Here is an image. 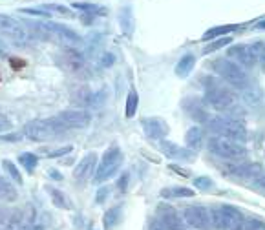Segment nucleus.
<instances>
[{
	"mask_svg": "<svg viewBox=\"0 0 265 230\" xmlns=\"http://www.w3.org/2000/svg\"><path fill=\"white\" fill-rule=\"evenodd\" d=\"M185 221L189 223L192 229L197 230H212L214 225H212V215L211 210L205 207H199V205H192V207L185 208Z\"/></svg>",
	"mask_w": 265,
	"mask_h": 230,
	"instance_id": "nucleus-8",
	"label": "nucleus"
},
{
	"mask_svg": "<svg viewBox=\"0 0 265 230\" xmlns=\"http://www.w3.org/2000/svg\"><path fill=\"white\" fill-rule=\"evenodd\" d=\"M238 26H218V28H212V30L205 31L203 33V40H211V38L216 37H223L225 33H230L232 30H236Z\"/></svg>",
	"mask_w": 265,
	"mask_h": 230,
	"instance_id": "nucleus-28",
	"label": "nucleus"
},
{
	"mask_svg": "<svg viewBox=\"0 0 265 230\" xmlns=\"http://www.w3.org/2000/svg\"><path fill=\"white\" fill-rule=\"evenodd\" d=\"M101 62H103V66H112V64H114L115 62V55L114 53H105V55H103V59H101Z\"/></svg>",
	"mask_w": 265,
	"mask_h": 230,
	"instance_id": "nucleus-44",
	"label": "nucleus"
},
{
	"mask_svg": "<svg viewBox=\"0 0 265 230\" xmlns=\"http://www.w3.org/2000/svg\"><path fill=\"white\" fill-rule=\"evenodd\" d=\"M20 13H26V15H31V17H50V13H42V11H38V9H20Z\"/></svg>",
	"mask_w": 265,
	"mask_h": 230,
	"instance_id": "nucleus-45",
	"label": "nucleus"
},
{
	"mask_svg": "<svg viewBox=\"0 0 265 230\" xmlns=\"http://www.w3.org/2000/svg\"><path fill=\"white\" fill-rule=\"evenodd\" d=\"M0 201H8V203L17 201V188L6 177H0Z\"/></svg>",
	"mask_w": 265,
	"mask_h": 230,
	"instance_id": "nucleus-22",
	"label": "nucleus"
},
{
	"mask_svg": "<svg viewBox=\"0 0 265 230\" xmlns=\"http://www.w3.org/2000/svg\"><path fill=\"white\" fill-rule=\"evenodd\" d=\"M42 9L44 11H55V13H61V15H70V9L66 6H61V4H44Z\"/></svg>",
	"mask_w": 265,
	"mask_h": 230,
	"instance_id": "nucleus-37",
	"label": "nucleus"
},
{
	"mask_svg": "<svg viewBox=\"0 0 265 230\" xmlns=\"http://www.w3.org/2000/svg\"><path fill=\"white\" fill-rule=\"evenodd\" d=\"M119 215H121V208H110L108 212L105 214V219H103V225H105V229H112L115 223L119 221Z\"/></svg>",
	"mask_w": 265,
	"mask_h": 230,
	"instance_id": "nucleus-30",
	"label": "nucleus"
},
{
	"mask_svg": "<svg viewBox=\"0 0 265 230\" xmlns=\"http://www.w3.org/2000/svg\"><path fill=\"white\" fill-rule=\"evenodd\" d=\"M123 152L121 148L117 146V144H112L110 148L105 152V156H103V161H101V166L97 168L95 172V176H93V181L101 185V183H105L106 179L114 177L117 170L121 168L123 164Z\"/></svg>",
	"mask_w": 265,
	"mask_h": 230,
	"instance_id": "nucleus-7",
	"label": "nucleus"
},
{
	"mask_svg": "<svg viewBox=\"0 0 265 230\" xmlns=\"http://www.w3.org/2000/svg\"><path fill=\"white\" fill-rule=\"evenodd\" d=\"M71 152V146H64V148H59V150H53V152H50V156L52 159H55V157H62L66 156V154H70Z\"/></svg>",
	"mask_w": 265,
	"mask_h": 230,
	"instance_id": "nucleus-43",
	"label": "nucleus"
},
{
	"mask_svg": "<svg viewBox=\"0 0 265 230\" xmlns=\"http://www.w3.org/2000/svg\"><path fill=\"white\" fill-rule=\"evenodd\" d=\"M119 24H121L124 35H130V33H132V30H134V18H132V9H130V6H124V8L119 11Z\"/></svg>",
	"mask_w": 265,
	"mask_h": 230,
	"instance_id": "nucleus-25",
	"label": "nucleus"
},
{
	"mask_svg": "<svg viewBox=\"0 0 265 230\" xmlns=\"http://www.w3.org/2000/svg\"><path fill=\"white\" fill-rule=\"evenodd\" d=\"M108 194H110V188H108L106 185L101 186V188L97 190V195H95V203H97V205H103V203L106 201V197H108Z\"/></svg>",
	"mask_w": 265,
	"mask_h": 230,
	"instance_id": "nucleus-40",
	"label": "nucleus"
},
{
	"mask_svg": "<svg viewBox=\"0 0 265 230\" xmlns=\"http://www.w3.org/2000/svg\"><path fill=\"white\" fill-rule=\"evenodd\" d=\"M61 64L62 68L70 71V73H81L86 70V60L79 52H75L73 48H66L61 53Z\"/></svg>",
	"mask_w": 265,
	"mask_h": 230,
	"instance_id": "nucleus-13",
	"label": "nucleus"
},
{
	"mask_svg": "<svg viewBox=\"0 0 265 230\" xmlns=\"http://www.w3.org/2000/svg\"><path fill=\"white\" fill-rule=\"evenodd\" d=\"M42 28H44L50 35L53 37H57L61 42H66L70 46H79L83 42V38L79 33H75L73 30H70L68 26H64V24H57V22H44L42 24Z\"/></svg>",
	"mask_w": 265,
	"mask_h": 230,
	"instance_id": "nucleus-9",
	"label": "nucleus"
},
{
	"mask_svg": "<svg viewBox=\"0 0 265 230\" xmlns=\"http://www.w3.org/2000/svg\"><path fill=\"white\" fill-rule=\"evenodd\" d=\"M245 230H265V223L258 217H249L245 219Z\"/></svg>",
	"mask_w": 265,
	"mask_h": 230,
	"instance_id": "nucleus-36",
	"label": "nucleus"
},
{
	"mask_svg": "<svg viewBox=\"0 0 265 230\" xmlns=\"http://www.w3.org/2000/svg\"><path fill=\"white\" fill-rule=\"evenodd\" d=\"M159 146H161L163 154L168 159H176V161H192L194 159V152L190 148H181V146H177V144L167 141V139H161Z\"/></svg>",
	"mask_w": 265,
	"mask_h": 230,
	"instance_id": "nucleus-16",
	"label": "nucleus"
},
{
	"mask_svg": "<svg viewBox=\"0 0 265 230\" xmlns=\"http://www.w3.org/2000/svg\"><path fill=\"white\" fill-rule=\"evenodd\" d=\"M141 126L144 130V135L150 139H165L168 135V124L159 117H150V119L141 121Z\"/></svg>",
	"mask_w": 265,
	"mask_h": 230,
	"instance_id": "nucleus-14",
	"label": "nucleus"
},
{
	"mask_svg": "<svg viewBox=\"0 0 265 230\" xmlns=\"http://www.w3.org/2000/svg\"><path fill=\"white\" fill-rule=\"evenodd\" d=\"M22 139V135L20 134H2L0 135V141L4 142H18Z\"/></svg>",
	"mask_w": 265,
	"mask_h": 230,
	"instance_id": "nucleus-42",
	"label": "nucleus"
},
{
	"mask_svg": "<svg viewBox=\"0 0 265 230\" xmlns=\"http://www.w3.org/2000/svg\"><path fill=\"white\" fill-rule=\"evenodd\" d=\"M50 176H52L53 179H62V176L57 170H50Z\"/></svg>",
	"mask_w": 265,
	"mask_h": 230,
	"instance_id": "nucleus-49",
	"label": "nucleus"
},
{
	"mask_svg": "<svg viewBox=\"0 0 265 230\" xmlns=\"http://www.w3.org/2000/svg\"><path fill=\"white\" fill-rule=\"evenodd\" d=\"M194 64H196V57H194L192 53L183 55L181 59H179V62H177V66H176V75H177V77H181V79H185V77L192 71Z\"/></svg>",
	"mask_w": 265,
	"mask_h": 230,
	"instance_id": "nucleus-21",
	"label": "nucleus"
},
{
	"mask_svg": "<svg viewBox=\"0 0 265 230\" xmlns=\"http://www.w3.org/2000/svg\"><path fill=\"white\" fill-rule=\"evenodd\" d=\"M156 214H158L159 221L163 223L167 229H170V230H187V229H185V219L179 217L177 210L172 208L170 205H167V203H161V205H158V208H156Z\"/></svg>",
	"mask_w": 265,
	"mask_h": 230,
	"instance_id": "nucleus-10",
	"label": "nucleus"
},
{
	"mask_svg": "<svg viewBox=\"0 0 265 230\" xmlns=\"http://www.w3.org/2000/svg\"><path fill=\"white\" fill-rule=\"evenodd\" d=\"M75 9H81V11H86V13H91V15H106V9L99 8L95 4H83V2H75L73 4Z\"/></svg>",
	"mask_w": 265,
	"mask_h": 230,
	"instance_id": "nucleus-32",
	"label": "nucleus"
},
{
	"mask_svg": "<svg viewBox=\"0 0 265 230\" xmlns=\"http://www.w3.org/2000/svg\"><path fill=\"white\" fill-rule=\"evenodd\" d=\"M2 166H4V170L8 172L9 177L13 179V181H17V185H22V176H20V172H18V168H17L15 164L11 163V161H8V159H4Z\"/></svg>",
	"mask_w": 265,
	"mask_h": 230,
	"instance_id": "nucleus-31",
	"label": "nucleus"
},
{
	"mask_svg": "<svg viewBox=\"0 0 265 230\" xmlns=\"http://www.w3.org/2000/svg\"><path fill=\"white\" fill-rule=\"evenodd\" d=\"M170 170L177 172V174H179V176H183V177H190V172L185 170V168H181V166H177V164H170Z\"/></svg>",
	"mask_w": 265,
	"mask_h": 230,
	"instance_id": "nucleus-46",
	"label": "nucleus"
},
{
	"mask_svg": "<svg viewBox=\"0 0 265 230\" xmlns=\"http://www.w3.org/2000/svg\"><path fill=\"white\" fill-rule=\"evenodd\" d=\"M194 186L196 188H199V190H211V188H214V181H212L211 177H196L194 179Z\"/></svg>",
	"mask_w": 265,
	"mask_h": 230,
	"instance_id": "nucleus-35",
	"label": "nucleus"
},
{
	"mask_svg": "<svg viewBox=\"0 0 265 230\" xmlns=\"http://www.w3.org/2000/svg\"><path fill=\"white\" fill-rule=\"evenodd\" d=\"M71 103L77 104L79 108H86V106H93L95 103V93L91 91L88 86H77L75 89H71Z\"/></svg>",
	"mask_w": 265,
	"mask_h": 230,
	"instance_id": "nucleus-19",
	"label": "nucleus"
},
{
	"mask_svg": "<svg viewBox=\"0 0 265 230\" xmlns=\"http://www.w3.org/2000/svg\"><path fill=\"white\" fill-rule=\"evenodd\" d=\"M252 46V50H254V53H256V59L262 62V64H265V42H254V44H250Z\"/></svg>",
	"mask_w": 265,
	"mask_h": 230,
	"instance_id": "nucleus-38",
	"label": "nucleus"
},
{
	"mask_svg": "<svg viewBox=\"0 0 265 230\" xmlns=\"http://www.w3.org/2000/svg\"><path fill=\"white\" fill-rule=\"evenodd\" d=\"M229 57H232L240 66H245V68H252L258 62L256 53L252 50V46L249 44L230 46V48H229Z\"/></svg>",
	"mask_w": 265,
	"mask_h": 230,
	"instance_id": "nucleus-12",
	"label": "nucleus"
},
{
	"mask_svg": "<svg viewBox=\"0 0 265 230\" xmlns=\"http://www.w3.org/2000/svg\"><path fill=\"white\" fill-rule=\"evenodd\" d=\"M64 130H68V128L59 121V117H53V119H35L24 126V135L28 139H31V141L46 142L55 139L57 135H61Z\"/></svg>",
	"mask_w": 265,
	"mask_h": 230,
	"instance_id": "nucleus-2",
	"label": "nucleus"
},
{
	"mask_svg": "<svg viewBox=\"0 0 265 230\" xmlns=\"http://www.w3.org/2000/svg\"><path fill=\"white\" fill-rule=\"evenodd\" d=\"M212 225L218 230H245V215L230 205L211 208Z\"/></svg>",
	"mask_w": 265,
	"mask_h": 230,
	"instance_id": "nucleus-3",
	"label": "nucleus"
},
{
	"mask_svg": "<svg viewBox=\"0 0 265 230\" xmlns=\"http://www.w3.org/2000/svg\"><path fill=\"white\" fill-rule=\"evenodd\" d=\"M209 150L216 157L221 159H240L247 154V150L243 146L242 141L236 139H229V137H221V135H214L209 139Z\"/></svg>",
	"mask_w": 265,
	"mask_h": 230,
	"instance_id": "nucleus-6",
	"label": "nucleus"
},
{
	"mask_svg": "<svg viewBox=\"0 0 265 230\" xmlns=\"http://www.w3.org/2000/svg\"><path fill=\"white\" fill-rule=\"evenodd\" d=\"M212 70L220 75L223 81H227L234 88H245L249 84V77L243 71L240 64H236L229 59H216L212 62Z\"/></svg>",
	"mask_w": 265,
	"mask_h": 230,
	"instance_id": "nucleus-5",
	"label": "nucleus"
},
{
	"mask_svg": "<svg viewBox=\"0 0 265 230\" xmlns=\"http://www.w3.org/2000/svg\"><path fill=\"white\" fill-rule=\"evenodd\" d=\"M207 128L212 134L221 135V137H229V139H236L242 141L247 137L245 126L242 121H238L236 117H223V115H214L207 121Z\"/></svg>",
	"mask_w": 265,
	"mask_h": 230,
	"instance_id": "nucleus-4",
	"label": "nucleus"
},
{
	"mask_svg": "<svg viewBox=\"0 0 265 230\" xmlns=\"http://www.w3.org/2000/svg\"><path fill=\"white\" fill-rule=\"evenodd\" d=\"M137 103H139V99H137V93L136 91H130L128 97H126V117H134L137 111Z\"/></svg>",
	"mask_w": 265,
	"mask_h": 230,
	"instance_id": "nucleus-33",
	"label": "nucleus"
},
{
	"mask_svg": "<svg viewBox=\"0 0 265 230\" xmlns=\"http://www.w3.org/2000/svg\"><path fill=\"white\" fill-rule=\"evenodd\" d=\"M46 190H48V194H50L52 203L55 205V207H57V208H70L68 197H66L61 190H57V188H53V186H46Z\"/></svg>",
	"mask_w": 265,
	"mask_h": 230,
	"instance_id": "nucleus-27",
	"label": "nucleus"
},
{
	"mask_svg": "<svg viewBox=\"0 0 265 230\" xmlns=\"http://www.w3.org/2000/svg\"><path fill=\"white\" fill-rule=\"evenodd\" d=\"M0 31L9 35L11 38H17L18 42L24 40V31L20 28V24L17 22L13 17L9 15H0Z\"/></svg>",
	"mask_w": 265,
	"mask_h": 230,
	"instance_id": "nucleus-18",
	"label": "nucleus"
},
{
	"mask_svg": "<svg viewBox=\"0 0 265 230\" xmlns=\"http://www.w3.org/2000/svg\"><path fill=\"white\" fill-rule=\"evenodd\" d=\"M256 28H258V30H265V20H262V22H258V24H256Z\"/></svg>",
	"mask_w": 265,
	"mask_h": 230,
	"instance_id": "nucleus-50",
	"label": "nucleus"
},
{
	"mask_svg": "<svg viewBox=\"0 0 265 230\" xmlns=\"http://www.w3.org/2000/svg\"><path fill=\"white\" fill-rule=\"evenodd\" d=\"M243 101L247 104H250V106H256V104H260V101H262V89L258 88L256 84H247L245 88H243Z\"/></svg>",
	"mask_w": 265,
	"mask_h": 230,
	"instance_id": "nucleus-23",
	"label": "nucleus"
},
{
	"mask_svg": "<svg viewBox=\"0 0 265 230\" xmlns=\"http://www.w3.org/2000/svg\"><path fill=\"white\" fill-rule=\"evenodd\" d=\"M205 101L216 111L234 113L238 110V101L234 93L225 86H221V82L212 81V79H207V84H205Z\"/></svg>",
	"mask_w": 265,
	"mask_h": 230,
	"instance_id": "nucleus-1",
	"label": "nucleus"
},
{
	"mask_svg": "<svg viewBox=\"0 0 265 230\" xmlns=\"http://www.w3.org/2000/svg\"><path fill=\"white\" fill-rule=\"evenodd\" d=\"M18 163L22 164V166L28 172H33L35 168H37L38 159H37V156H35V154H31V152H24L22 156L18 157Z\"/></svg>",
	"mask_w": 265,
	"mask_h": 230,
	"instance_id": "nucleus-29",
	"label": "nucleus"
},
{
	"mask_svg": "<svg viewBox=\"0 0 265 230\" xmlns=\"http://www.w3.org/2000/svg\"><path fill=\"white\" fill-rule=\"evenodd\" d=\"M95 163H97V154L95 152H90L88 156H84L81 159V163L75 166V172H73V179L77 183H84L90 179L91 174H95Z\"/></svg>",
	"mask_w": 265,
	"mask_h": 230,
	"instance_id": "nucleus-15",
	"label": "nucleus"
},
{
	"mask_svg": "<svg viewBox=\"0 0 265 230\" xmlns=\"http://www.w3.org/2000/svg\"><path fill=\"white\" fill-rule=\"evenodd\" d=\"M161 197H194V190L185 186H172L161 190Z\"/></svg>",
	"mask_w": 265,
	"mask_h": 230,
	"instance_id": "nucleus-26",
	"label": "nucleus"
},
{
	"mask_svg": "<svg viewBox=\"0 0 265 230\" xmlns=\"http://www.w3.org/2000/svg\"><path fill=\"white\" fill-rule=\"evenodd\" d=\"M185 144H187L192 152L201 148V144H203V130L199 126L189 128V132L185 134Z\"/></svg>",
	"mask_w": 265,
	"mask_h": 230,
	"instance_id": "nucleus-20",
	"label": "nucleus"
},
{
	"mask_svg": "<svg viewBox=\"0 0 265 230\" xmlns=\"http://www.w3.org/2000/svg\"><path fill=\"white\" fill-rule=\"evenodd\" d=\"M262 172V168L258 164H242V166H236L232 174L240 179H254Z\"/></svg>",
	"mask_w": 265,
	"mask_h": 230,
	"instance_id": "nucleus-24",
	"label": "nucleus"
},
{
	"mask_svg": "<svg viewBox=\"0 0 265 230\" xmlns=\"http://www.w3.org/2000/svg\"><path fill=\"white\" fill-rule=\"evenodd\" d=\"M183 110L189 113V117H192L194 121H197V123H207V121L211 119L209 117V113H207V110H205L203 103L199 101V99H196V97H187V99H183Z\"/></svg>",
	"mask_w": 265,
	"mask_h": 230,
	"instance_id": "nucleus-17",
	"label": "nucleus"
},
{
	"mask_svg": "<svg viewBox=\"0 0 265 230\" xmlns=\"http://www.w3.org/2000/svg\"><path fill=\"white\" fill-rule=\"evenodd\" d=\"M128 181H130V174L128 172H123L121 177L117 179V190L119 192H126V188H128Z\"/></svg>",
	"mask_w": 265,
	"mask_h": 230,
	"instance_id": "nucleus-39",
	"label": "nucleus"
},
{
	"mask_svg": "<svg viewBox=\"0 0 265 230\" xmlns=\"http://www.w3.org/2000/svg\"><path fill=\"white\" fill-rule=\"evenodd\" d=\"M254 185H256V188H260L262 192H265V176L264 177L256 179V183H254Z\"/></svg>",
	"mask_w": 265,
	"mask_h": 230,
	"instance_id": "nucleus-48",
	"label": "nucleus"
},
{
	"mask_svg": "<svg viewBox=\"0 0 265 230\" xmlns=\"http://www.w3.org/2000/svg\"><path fill=\"white\" fill-rule=\"evenodd\" d=\"M148 230H170V229H167V227L159 221V219H156V221L150 223V229H148Z\"/></svg>",
	"mask_w": 265,
	"mask_h": 230,
	"instance_id": "nucleus-47",
	"label": "nucleus"
},
{
	"mask_svg": "<svg viewBox=\"0 0 265 230\" xmlns=\"http://www.w3.org/2000/svg\"><path fill=\"white\" fill-rule=\"evenodd\" d=\"M229 42H232V38H230V37H221V38H218L216 42H212V44L207 46V48L203 50V53L207 55V53L216 52V50H220V48H223V46H227Z\"/></svg>",
	"mask_w": 265,
	"mask_h": 230,
	"instance_id": "nucleus-34",
	"label": "nucleus"
},
{
	"mask_svg": "<svg viewBox=\"0 0 265 230\" xmlns=\"http://www.w3.org/2000/svg\"><path fill=\"white\" fill-rule=\"evenodd\" d=\"M11 128H13V124H11V121L8 119V115H2V113H0V134H6Z\"/></svg>",
	"mask_w": 265,
	"mask_h": 230,
	"instance_id": "nucleus-41",
	"label": "nucleus"
},
{
	"mask_svg": "<svg viewBox=\"0 0 265 230\" xmlns=\"http://www.w3.org/2000/svg\"><path fill=\"white\" fill-rule=\"evenodd\" d=\"M57 117L66 128H86L91 123V115L86 110H64Z\"/></svg>",
	"mask_w": 265,
	"mask_h": 230,
	"instance_id": "nucleus-11",
	"label": "nucleus"
}]
</instances>
